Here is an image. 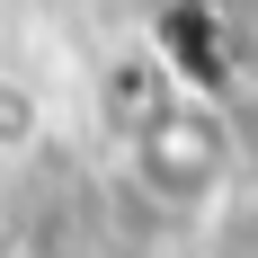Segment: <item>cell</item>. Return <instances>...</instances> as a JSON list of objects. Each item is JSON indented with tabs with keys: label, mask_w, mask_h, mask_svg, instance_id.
I'll return each mask as SVG.
<instances>
[{
	"label": "cell",
	"mask_w": 258,
	"mask_h": 258,
	"mask_svg": "<svg viewBox=\"0 0 258 258\" xmlns=\"http://www.w3.org/2000/svg\"><path fill=\"white\" fill-rule=\"evenodd\" d=\"M169 169H196V187L214 196V178H223V152H214V125L205 116H160V125H143V143H134V178H143V196H169Z\"/></svg>",
	"instance_id": "6da1fadb"
}]
</instances>
